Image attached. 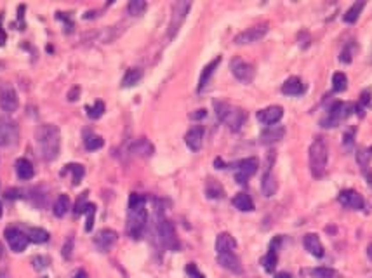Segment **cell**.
I'll use <instances>...</instances> for the list:
<instances>
[{"mask_svg":"<svg viewBox=\"0 0 372 278\" xmlns=\"http://www.w3.org/2000/svg\"><path fill=\"white\" fill-rule=\"evenodd\" d=\"M148 212H146V197L139 193H131L127 209V224L125 230L132 240H139L146 230Z\"/></svg>","mask_w":372,"mask_h":278,"instance_id":"1","label":"cell"},{"mask_svg":"<svg viewBox=\"0 0 372 278\" xmlns=\"http://www.w3.org/2000/svg\"><path fill=\"white\" fill-rule=\"evenodd\" d=\"M35 143L39 155L45 162H52L58 159L59 148H61V132L59 127L52 125V123H44L35 130Z\"/></svg>","mask_w":372,"mask_h":278,"instance_id":"2","label":"cell"},{"mask_svg":"<svg viewBox=\"0 0 372 278\" xmlns=\"http://www.w3.org/2000/svg\"><path fill=\"white\" fill-rule=\"evenodd\" d=\"M329 160V148L327 143L322 136H317L310 146V171L315 179H320L325 176Z\"/></svg>","mask_w":372,"mask_h":278,"instance_id":"3","label":"cell"},{"mask_svg":"<svg viewBox=\"0 0 372 278\" xmlns=\"http://www.w3.org/2000/svg\"><path fill=\"white\" fill-rule=\"evenodd\" d=\"M214 110L218 118L223 123H226L231 132H238L242 129V125L245 123V120H247V111L238 106H231L228 103H223V101H216Z\"/></svg>","mask_w":372,"mask_h":278,"instance_id":"4","label":"cell"},{"mask_svg":"<svg viewBox=\"0 0 372 278\" xmlns=\"http://www.w3.org/2000/svg\"><path fill=\"white\" fill-rule=\"evenodd\" d=\"M155 231H157V238L164 249L179 250V240H177V235H176V228H174V224L170 223L169 219H164V217L158 216Z\"/></svg>","mask_w":372,"mask_h":278,"instance_id":"5","label":"cell"},{"mask_svg":"<svg viewBox=\"0 0 372 278\" xmlns=\"http://www.w3.org/2000/svg\"><path fill=\"white\" fill-rule=\"evenodd\" d=\"M353 111H355V104L351 103H343V101H336L331 106L329 113L320 120V125L325 129H332L337 127L343 120H346Z\"/></svg>","mask_w":372,"mask_h":278,"instance_id":"6","label":"cell"},{"mask_svg":"<svg viewBox=\"0 0 372 278\" xmlns=\"http://www.w3.org/2000/svg\"><path fill=\"white\" fill-rule=\"evenodd\" d=\"M190 9H192V2H186V0H179V2L174 4L172 16H170V23H169V40L177 35L179 28L184 23L186 16H188Z\"/></svg>","mask_w":372,"mask_h":278,"instance_id":"7","label":"cell"},{"mask_svg":"<svg viewBox=\"0 0 372 278\" xmlns=\"http://www.w3.org/2000/svg\"><path fill=\"white\" fill-rule=\"evenodd\" d=\"M268 30H269L268 23H261V25H256V26H250V28L238 33V35L233 39V42L237 44V46H247V44L259 42V40L268 33Z\"/></svg>","mask_w":372,"mask_h":278,"instance_id":"8","label":"cell"},{"mask_svg":"<svg viewBox=\"0 0 372 278\" xmlns=\"http://www.w3.org/2000/svg\"><path fill=\"white\" fill-rule=\"evenodd\" d=\"M259 169V160L256 157H250V159H244L237 164L235 167V181L238 185H247V181L252 178L254 174Z\"/></svg>","mask_w":372,"mask_h":278,"instance_id":"9","label":"cell"},{"mask_svg":"<svg viewBox=\"0 0 372 278\" xmlns=\"http://www.w3.org/2000/svg\"><path fill=\"white\" fill-rule=\"evenodd\" d=\"M230 70L231 73L235 75V78L237 80H240L242 84H250V82L254 80V75H256V71H254V66L250 65V63L244 61L242 58H233L230 61Z\"/></svg>","mask_w":372,"mask_h":278,"instance_id":"10","label":"cell"},{"mask_svg":"<svg viewBox=\"0 0 372 278\" xmlns=\"http://www.w3.org/2000/svg\"><path fill=\"white\" fill-rule=\"evenodd\" d=\"M20 137L18 125L9 118H0V146H11L16 145Z\"/></svg>","mask_w":372,"mask_h":278,"instance_id":"11","label":"cell"},{"mask_svg":"<svg viewBox=\"0 0 372 278\" xmlns=\"http://www.w3.org/2000/svg\"><path fill=\"white\" fill-rule=\"evenodd\" d=\"M337 202H339L343 207L351 209V210H362L363 207H365L363 197L355 190H343L339 195H337Z\"/></svg>","mask_w":372,"mask_h":278,"instance_id":"12","label":"cell"},{"mask_svg":"<svg viewBox=\"0 0 372 278\" xmlns=\"http://www.w3.org/2000/svg\"><path fill=\"white\" fill-rule=\"evenodd\" d=\"M4 236H6L7 243H9V247L14 252H23L30 242L26 233H23L21 230H18V228H7Z\"/></svg>","mask_w":372,"mask_h":278,"instance_id":"13","label":"cell"},{"mask_svg":"<svg viewBox=\"0 0 372 278\" xmlns=\"http://www.w3.org/2000/svg\"><path fill=\"white\" fill-rule=\"evenodd\" d=\"M257 120H259L263 125H275V123H278L280 120H282L284 116V108L278 106V104H273V106H268L264 108V110H259L256 113Z\"/></svg>","mask_w":372,"mask_h":278,"instance_id":"14","label":"cell"},{"mask_svg":"<svg viewBox=\"0 0 372 278\" xmlns=\"http://www.w3.org/2000/svg\"><path fill=\"white\" fill-rule=\"evenodd\" d=\"M117 240H119L117 231L106 228V230L98 231V235L94 236V245H96L98 250H101V252H108V250L117 243Z\"/></svg>","mask_w":372,"mask_h":278,"instance_id":"15","label":"cell"},{"mask_svg":"<svg viewBox=\"0 0 372 278\" xmlns=\"http://www.w3.org/2000/svg\"><path fill=\"white\" fill-rule=\"evenodd\" d=\"M218 264L221 268L228 269V271L235 273V275H242V262L238 259V255L235 252H226V254H218Z\"/></svg>","mask_w":372,"mask_h":278,"instance_id":"16","label":"cell"},{"mask_svg":"<svg viewBox=\"0 0 372 278\" xmlns=\"http://www.w3.org/2000/svg\"><path fill=\"white\" fill-rule=\"evenodd\" d=\"M284 136H286V127L269 125V127H266V129L263 130V132H261L259 143L263 146H269V145H273V143H278Z\"/></svg>","mask_w":372,"mask_h":278,"instance_id":"17","label":"cell"},{"mask_svg":"<svg viewBox=\"0 0 372 278\" xmlns=\"http://www.w3.org/2000/svg\"><path fill=\"white\" fill-rule=\"evenodd\" d=\"M204 127L202 125H195L186 132L184 136V143L192 152H199L202 148V143H204Z\"/></svg>","mask_w":372,"mask_h":278,"instance_id":"18","label":"cell"},{"mask_svg":"<svg viewBox=\"0 0 372 278\" xmlns=\"http://www.w3.org/2000/svg\"><path fill=\"white\" fill-rule=\"evenodd\" d=\"M18 104H20V101H18V94L14 92V89L7 87L0 92V108L4 111L13 113V111L18 110Z\"/></svg>","mask_w":372,"mask_h":278,"instance_id":"19","label":"cell"},{"mask_svg":"<svg viewBox=\"0 0 372 278\" xmlns=\"http://www.w3.org/2000/svg\"><path fill=\"white\" fill-rule=\"evenodd\" d=\"M131 153H132V155H136V157L148 159V157H151L155 153V146L151 145L146 137H139L131 145Z\"/></svg>","mask_w":372,"mask_h":278,"instance_id":"20","label":"cell"},{"mask_svg":"<svg viewBox=\"0 0 372 278\" xmlns=\"http://www.w3.org/2000/svg\"><path fill=\"white\" fill-rule=\"evenodd\" d=\"M303 243H305V249L308 250L311 255H315V257H324V254H325L324 245H322L317 233H308V235H305Z\"/></svg>","mask_w":372,"mask_h":278,"instance_id":"21","label":"cell"},{"mask_svg":"<svg viewBox=\"0 0 372 278\" xmlns=\"http://www.w3.org/2000/svg\"><path fill=\"white\" fill-rule=\"evenodd\" d=\"M235 249H237V240L230 233H219L218 238H216V252L226 254V252H233Z\"/></svg>","mask_w":372,"mask_h":278,"instance_id":"22","label":"cell"},{"mask_svg":"<svg viewBox=\"0 0 372 278\" xmlns=\"http://www.w3.org/2000/svg\"><path fill=\"white\" fill-rule=\"evenodd\" d=\"M219 63H221V56H216V58L212 59L211 63H209L206 68L202 70V75H200V80H199V92H202L204 89L207 87L209 80H211V77L214 75V71L219 66Z\"/></svg>","mask_w":372,"mask_h":278,"instance_id":"23","label":"cell"},{"mask_svg":"<svg viewBox=\"0 0 372 278\" xmlns=\"http://www.w3.org/2000/svg\"><path fill=\"white\" fill-rule=\"evenodd\" d=\"M282 92L286 96H299V94L305 92V84H303V80L299 77H291L284 82Z\"/></svg>","mask_w":372,"mask_h":278,"instance_id":"24","label":"cell"},{"mask_svg":"<svg viewBox=\"0 0 372 278\" xmlns=\"http://www.w3.org/2000/svg\"><path fill=\"white\" fill-rule=\"evenodd\" d=\"M276 179L275 176L271 174V171H269V167H266V171H264L263 174V179H261V191H263L264 197H273V195L276 193Z\"/></svg>","mask_w":372,"mask_h":278,"instance_id":"25","label":"cell"},{"mask_svg":"<svg viewBox=\"0 0 372 278\" xmlns=\"http://www.w3.org/2000/svg\"><path fill=\"white\" fill-rule=\"evenodd\" d=\"M14 167H16L18 178L23 179V181H28V179H32L33 174H35V169H33L32 162H30V160H26V159H18Z\"/></svg>","mask_w":372,"mask_h":278,"instance_id":"26","label":"cell"},{"mask_svg":"<svg viewBox=\"0 0 372 278\" xmlns=\"http://www.w3.org/2000/svg\"><path fill=\"white\" fill-rule=\"evenodd\" d=\"M231 202H233L235 209H238L240 212H252L254 210V202L247 193H237Z\"/></svg>","mask_w":372,"mask_h":278,"instance_id":"27","label":"cell"},{"mask_svg":"<svg viewBox=\"0 0 372 278\" xmlns=\"http://www.w3.org/2000/svg\"><path fill=\"white\" fill-rule=\"evenodd\" d=\"M143 78V70L141 68H129L125 71L124 78H122V87L129 89V87H134V85L139 84V80Z\"/></svg>","mask_w":372,"mask_h":278,"instance_id":"28","label":"cell"},{"mask_svg":"<svg viewBox=\"0 0 372 278\" xmlns=\"http://www.w3.org/2000/svg\"><path fill=\"white\" fill-rule=\"evenodd\" d=\"M206 195H207V198H211V200H218V198L225 197V188L219 185L216 179H209L207 185H206Z\"/></svg>","mask_w":372,"mask_h":278,"instance_id":"29","label":"cell"},{"mask_svg":"<svg viewBox=\"0 0 372 278\" xmlns=\"http://www.w3.org/2000/svg\"><path fill=\"white\" fill-rule=\"evenodd\" d=\"M70 197L68 195H59L58 198H56V202H54V216L56 217H63V216H66V212L70 210Z\"/></svg>","mask_w":372,"mask_h":278,"instance_id":"30","label":"cell"},{"mask_svg":"<svg viewBox=\"0 0 372 278\" xmlns=\"http://www.w3.org/2000/svg\"><path fill=\"white\" fill-rule=\"evenodd\" d=\"M103 145H105V141L101 136H96V134H90V132H85V136H83V146H85V150H89V152L103 148Z\"/></svg>","mask_w":372,"mask_h":278,"instance_id":"31","label":"cell"},{"mask_svg":"<svg viewBox=\"0 0 372 278\" xmlns=\"http://www.w3.org/2000/svg\"><path fill=\"white\" fill-rule=\"evenodd\" d=\"M365 7V2H355L353 6L350 7V9L344 13V16H343V20H344V23H355L356 20H358V16H360V13H362V9Z\"/></svg>","mask_w":372,"mask_h":278,"instance_id":"32","label":"cell"},{"mask_svg":"<svg viewBox=\"0 0 372 278\" xmlns=\"http://www.w3.org/2000/svg\"><path fill=\"white\" fill-rule=\"evenodd\" d=\"M26 236H28L30 242L45 243L49 240V231L42 230V228H28V231H26Z\"/></svg>","mask_w":372,"mask_h":278,"instance_id":"33","label":"cell"},{"mask_svg":"<svg viewBox=\"0 0 372 278\" xmlns=\"http://www.w3.org/2000/svg\"><path fill=\"white\" fill-rule=\"evenodd\" d=\"M332 89L334 92H344L348 89V77L343 71H336L332 75Z\"/></svg>","mask_w":372,"mask_h":278,"instance_id":"34","label":"cell"},{"mask_svg":"<svg viewBox=\"0 0 372 278\" xmlns=\"http://www.w3.org/2000/svg\"><path fill=\"white\" fill-rule=\"evenodd\" d=\"M355 157H356V162L362 167V171L363 169H369V164L372 159V148H358Z\"/></svg>","mask_w":372,"mask_h":278,"instance_id":"35","label":"cell"},{"mask_svg":"<svg viewBox=\"0 0 372 278\" xmlns=\"http://www.w3.org/2000/svg\"><path fill=\"white\" fill-rule=\"evenodd\" d=\"M276 262H278V257H276V252H273V250H269V252L264 255L263 259H261V264H263V268H264V271H266V273L275 271Z\"/></svg>","mask_w":372,"mask_h":278,"instance_id":"36","label":"cell"},{"mask_svg":"<svg viewBox=\"0 0 372 278\" xmlns=\"http://www.w3.org/2000/svg\"><path fill=\"white\" fill-rule=\"evenodd\" d=\"M85 111H87V116H89V118H92V120L101 118L105 113V103L103 101H96L92 106H85Z\"/></svg>","mask_w":372,"mask_h":278,"instance_id":"37","label":"cell"},{"mask_svg":"<svg viewBox=\"0 0 372 278\" xmlns=\"http://www.w3.org/2000/svg\"><path fill=\"white\" fill-rule=\"evenodd\" d=\"M311 278H339V275H337L336 269L320 266V268L311 269Z\"/></svg>","mask_w":372,"mask_h":278,"instance_id":"38","label":"cell"},{"mask_svg":"<svg viewBox=\"0 0 372 278\" xmlns=\"http://www.w3.org/2000/svg\"><path fill=\"white\" fill-rule=\"evenodd\" d=\"M127 11L131 16H141L146 11V2L145 0H131L127 6Z\"/></svg>","mask_w":372,"mask_h":278,"instance_id":"39","label":"cell"},{"mask_svg":"<svg viewBox=\"0 0 372 278\" xmlns=\"http://www.w3.org/2000/svg\"><path fill=\"white\" fill-rule=\"evenodd\" d=\"M66 171H70L71 174H73V185H78L80 179H82V176L85 174V167L80 164H68Z\"/></svg>","mask_w":372,"mask_h":278,"instance_id":"40","label":"cell"},{"mask_svg":"<svg viewBox=\"0 0 372 278\" xmlns=\"http://www.w3.org/2000/svg\"><path fill=\"white\" fill-rule=\"evenodd\" d=\"M83 214L87 216V219H85V231H92L94 216H96V205H94V204H87L85 205V210H83Z\"/></svg>","mask_w":372,"mask_h":278,"instance_id":"41","label":"cell"},{"mask_svg":"<svg viewBox=\"0 0 372 278\" xmlns=\"http://www.w3.org/2000/svg\"><path fill=\"white\" fill-rule=\"evenodd\" d=\"M32 264H33V269L42 271V269H45L51 264V259H49L47 255H35V257L32 259Z\"/></svg>","mask_w":372,"mask_h":278,"instance_id":"42","label":"cell"},{"mask_svg":"<svg viewBox=\"0 0 372 278\" xmlns=\"http://www.w3.org/2000/svg\"><path fill=\"white\" fill-rule=\"evenodd\" d=\"M184 271H186V275H188L190 278H206V275H204V273L197 268L195 262H188V264H186V268H184Z\"/></svg>","mask_w":372,"mask_h":278,"instance_id":"43","label":"cell"},{"mask_svg":"<svg viewBox=\"0 0 372 278\" xmlns=\"http://www.w3.org/2000/svg\"><path fill=\"white\" fill-rule=\"evenodd\" d=\"M351 58H353V44H346L339 54V61L341 63H351Z\"/></svg>","mask_w":372,"mask_h":278,"instance_id":"44","label":"cell"},{"mask_svg":"<svg viewBox=\"0 0 372 278\" xmlns=\"http://www.w3.org/2000/svg\"><path fill=\"white\" fill-rule=\"evenodd\" d=\"M85 205H87V193H83V195H80V198H78L77 205H75V214H77V216L83 214V210H85Z\"/></svg>","mask_w":372,"mask_h":278,"instance_id":"45","label":"cell"},{"mask_svg":"<svg viewBox=\"0 0 372 278\" xmlns=\"http://www.w3.org/2000/svg\"><path fill=\"white\" fill-rule=\"evenodd\" d=\"M353 141H355V129H350L346 134H344L343 143H344V146H346V148H351V146H353Z\"/></svg>","mask_w":372,"mask_h":278,"instance_id":"46","label":"cell"},{"mask_svg":"<svg viewBox=\"0 0 372 278\" xmlns=\"http://www.w3.org/2000/svg\"><path fill=\"white\" fill-rule=\"evenodd\" d=\"M71 249H73V238L66 240V243H64V247H63V257L64 259L71 257Z\"/></svg>","mask_w":372,"mask_h":278,"instance_id":"47","label":"cell"},{"mask_svg":"<svg viewBox=\"0 0 372 278\" xmlns=\"http://www.w3.org/2000/svg\"><path fill=\"white\" fill-rule=\"evenodd\" d=\"M207 116V110H204V108H200V110H197L195 113H190V118L192 120H202Z\"/></svg>","mask_w":372,"mask_h":278,"instance_id":"48","label":"cell"},{"mask_svg":"<svg viewBox=\"0 0 372 278\" xmlns=\"http://www.w3.org/2000/svg\"><path fill=\"white\" fill-rule=\"evenodd\" d=\"M78 94H80V87H73V91L68 92V99H70V101H77L78 99Z\"/></svg>","mask_w":372,"mask_h":278,"instance_id":"49","label":"cell"},{"mask_svg":"<svg viewBox=\"0 0 372 278\" xmlns=\"http://www.w3.org/2000/svg\"><path fill=\"white\" fill-rule=\"evenodd\" d=\"M363 174H365V179H367V183H369V186L372 188V171H369V169H363Z\"/></svg>","mask_w":372,"mask_h":278,"instance_id":"50","label":"cell"},{"mask_svg":"<svg viewBox=\"0 0 372 278\" xmlns=\"http://www.w3.org/2000/svg\"><path fill=\"white\" fill-rule=\"evenodd\" d=\"M6 42H7V33L4 32L2 28H0V47L6 46Z\"/></svg>","mask_w":372,"mask_h":278,"instance_id":"51","label":"cell"},{"mask_svg":"<svg viewBox=\"0 0 372 278\" xmlns=\"http://www.w3.org/2000/svg\"><path fill=\"white\" fill-rule=\"evenodd\" d=\"M71 278H89V276H87V273L83 271V269H77V271L73 273V276H71Z\"/></svg>","mask_w":372,"mask_h":278,"instance_id":"52","label":"cell"},{"mask_svg":"<svg viewBox=\"0 0 372 278\" xmlns=\"http://www.w3.org/2000/svg\"><path fill=\"white\" fill-rule=\"evenodd\" d=\"M214 165H216V169H226V164L223 162L221 159H216L214 160Z\"/></svg>","mask_w":372,"mask_h":278,"instance_id":"53","label":"cell"},{"mask_svg":"<svg viewBox=\"0 0 372 278\" xmlns=\"http://www.w3.org/2000/svg\"><path fill=\"white\" fill-rule=\"evenodd\" d=\"M275 278H291V275L287 271H282V273H276Z\"/></svg>","mask_w":372,"mask_h":278,"instance_id":"54","label":"cell"},{"mask_svg":"<svg viewBox=\"0 0 372 278\" xmlns=\"http://www.w3.org/2000/svg\"><path fill=\"white\" fill-rule=\"evenodd\" d=\"M367 255H369V259L372 261V243H370L369 247H367Z\"/></svg>","mask_w":372,"mask_h":278,"instance_id":"55","label":"cell"},{"mask_svg":"<svg viewBox=\"0 0 372 278\" xmlns=\"http://www.w3.org/2000/svg\"><path fill=\"white\" fill-rule=\"evenodd\" d=\"M0 257H4V247H2V243H0Z\"/></svg>","mask_w":372,"mask_h":278,"instance_id":"56","label":"cell"},{"mask_svg":"<svg viewBox=\"0 0 372 278\" xmlns=\"http://www.w3.org/2000/svg\"><path fill=\"white\" fill-rule=\"evenodd\" d=\"M0 278H7V275L6 273H0Z\"/></svg>","mask_w":372,"mask_h":278,"instance_id":"57","label":"cell"},{"mask_svg":"<svg viewBox=\"0 0 372 278\" xmlns=\"http://www.w3.org/2000/svg\"><path fill=\"white\" fill-rule=\"evenodd\" d=\"M0 217H2V204H0Z\"/></svg>","mask_w":372,"mask_h":278,"instance_id":"58","label":"cell"},{"mask_svg":"<svg viewBox=\"0 0 372 278\" xmlns=\"http://www.w3.org/2000/svg\"><path fill=\"white\" fill-rule=\"evenodd\" d=\"M42 278H49V276H42Z\"/></svg>","mask_w":372,"mask_h":278,"instance_id":"59","label":"cell"}]
</instances>
